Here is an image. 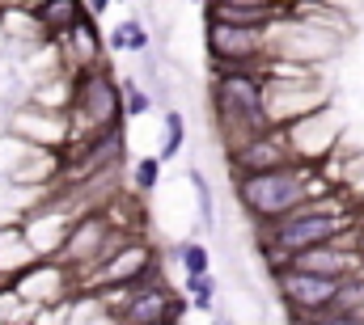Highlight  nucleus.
Masks as SVG:
<instances>
[{
	"mask_svg": "<svg viewBox=\"0 0 364 325\" xmlns=\"http://www.w3.org/2000/svg\"><path fill=\"white\" fill-rule=\"evenodd\" d=\"M178 262H182V279L212 275V253H208L199 241H182V245H178Z\"/></svg>",
	"mask_w": 364,
	"mask_h": 325,
	"instance_id": "f8f14e48",
	"label": "nucleus"
},
{
	"mask_svg": "<svg viewBox=\"0 0 364 325\" xmlns=\"http://www.w3.org/2000/svg\"><path fill=\"white\" fill-rule=\"evenodd\" d=\"M352 233L360 237L364 224H352V211L339 194L314 199L309 207H301L296 216H288L284 224H275L267 233H259V249L272 266H288L292 258L322 249V245H352Z\"/></svg>",
	"mask_w": 364,
	"mask_h": 325,
	"instance_id": "f03ea898",
	"label": "nucleus"
},
{
	"mask_svg": "<svg viewBox=\"0 0 364 325\" xmlns=\"http://www.w3.org/2000/svg\"><path fill=\"white\" fill-rule=\"evenodd\" d=\"M149 110H153L149 89H140L132 77H123V114H127V119H140V114H149Z\"/></svg>",
	"mask_w": 364,
	"mask_h": 325,
	"instance_id": "dca6fc26",
	"label": "nucleus"
},
{
	"mask_svg": "<svg viewBox=\"0 0 364 325\" xmlns=\"http://www.w3.org/2000/svg\"><path fill=\"white\" fill-rule=\"evenodd\" d=\"M106 47L110 51H149V30H144V21H119L110 34H106Z\"/></svg>",
	"mask_w": 364,
	"mask_h": 325,
	"instance_id": "9b49d317",
	"label": "nucleus"
},
{
	"mask_svg": "<svg viewBox=\"0 0 364 325\" xmlns=\"http://www.w3.org/2000/svg\"><path fill=\"white\" fill-rule=\"evenodd\" d=\"M182 140H186V123H182V114L178 110H170L166 114V140H161V161H174L178 157V148H182Z\"/></svg>",
	"mask_w": 364,
	"mask_h": 325,
	"instance_id": "2eb2a0df",
	"label": "nucleus"
},
{
	"mask_svg": "<svg viewBox=\"0 0 364 325\" xmlns=\"http://www.w3.org/2000/svg\"><path fill=\"white\" fill-rule=\"evenodd\" d=\"M73 114L85 131V140H97L106 131H119L123 114V81H114L102 64H90L73 77Z\"/></svg>",
	"mask_w": 364,
	"mask_h": 325,
	"instance_id": "20e7f679",
	"label": "nucleus"
},
{
	"mask_svg": "<svg viewBox=\"0 0 364 325\" xmlns=\"http://www.w3.org/2000/svg\"><path fill=\"white\" fill-rule=\"evenodd\" d=\"M186 313V300H174L166 287H140L132 292V300L119 309V321L123 325H174V313Z\"/></svg>",
	"mask_w": 364,
	"mask_h": 325,
	"instance_id": "1a4fd4ad",
	"label": "nucleus"
},
{
	"mask_svg": "<svg viewBox=\"0 0 364 325\" xmlns=\"http://www.w3.org/2000/svg\"><path fill=\"white\" fill-rule=\"evenodd\" d=\"M191 186H195V203H199V228H216V207H212V186L199 169H191Z\"/></svg>",
	"mask_w": 364,
	"mask_h": 325,
	"instance_id": "4468645a",
	"label": "nucleus"
},
{
	"mask_svg": "<svg viewBox=\"0 0 364 325\" xmlns=\"http://www.w3.org/2000/svg\"><path fill=\"white\" fill-rule=\"evenodd\" d=\"M212 114L220 123V136L233 148L267 136L272 110H267V77L263 72H216L212 81Z\"/></svg>",
	"mask_w": 364,
	"mask_h": 325,
	"instance_id": "7ed1b4c3",
	"label": "nucleus"
},
{
	"mask_svg": "<svg viewBox=\"0 0 364 325\" xmlns=\"http://www.w3.org/2000/svg\"><path fill=\"white\" fill-rule=\"evenodd\" d=\"M275 287H279V296H284V304L292 309L296 321L335 313L339 309V296H343V283L322 279V275H305L296 266H275Z\"/></svg>",
	"mask_w": 364,
	"mask_h": 325,
	"instance_id": "39448f33",
	"label": "nucleus"
},
{
	"mask_svg": "<svg viewBox=\"0 0 364 325\" xmlns=\"http://www.w3.org/2000/svg\"><path fill=\"white\" fill-rule=\"evenodd\" d=\"M326 194H335L331 182L318 173V165L309 161H292L284 169H272V173L237 177V203L255 220L259 233L284 224L288 216H296L301 207H309L314 199H326Z\"/></svg>",
	"mask_w": 364,
	"mask_h": 325,
	"instance_id": "f257e3e1",
	"label": "nucleus"
},
{
	"mask_svg": "<svg viewBox=\"0 0 364 325\" xmlns=\"http://www.w3.org/2000/svg\"><path fill=\"white\" fill-rule=\"evenodd\" d=\"M301 161L296 148H292V136L288 127H272L267 136L242 144L229 153V165H233V177H250V173H272V169H284V165Z\"/></svg>",
	"mask_w": 364,
	"mask_h": 325,
	"instance_id": "0eeeda50",
	"label": "nucleus"
},
{
	"mask_svg": "<svg viewBox=\"0 0 364 325\" xmlns=\"http://www.w3.org/2000/svg\"><path fill=\"white\" fill-rule=\"evenodd\" d=\"M30 17H34V30H38V34L60 38V34H73L90 13H85V4H77V0H47V4H34Z\"/></svg>",
	"mask_w": 364,
	"mask_h": 325,
	"instance_id": "9d476101",
	"label": "nucleus"
},
{
	"mask_svg": "<svg viewBox=\"0 0 364 325\" xmlns=\"http://www.w3.org/2000/svg\"><path fill=\"white\" fill-rule=\"evenodd\" d=\"M119 253V233H114V224L106 220V216H81L77 224H68V233H64V245L55 249V262L64 266V270H73V266H106L110 258Z\"/></svg>",
	"mask_w": 364,
	"mask_h": 325,
	"instance_id": "423d86ee",
	"label": "nucleus"
},
{
	"mask_svg": "<svg viewBox=\"0 0 364 325\" xmlns=\"http://www.w3.org/2000/svg\"><path fill=\"white\" fill-rule=\"evenodd\" d=\"M182 292L191 296V304L199 309V313H212V304H216V279L212 275H195V279H182Z\"/></svg>",
	"mask_w": 364,
	"mask_h": 325,
	"instance_id": "ddd939ff",
	"label": "nucleus"
},
{
	"mask_svg": "<svg viewBox=\"0 0 364 325\" xmlns=\"http://www.w3.org/2000/svg\"><path fill=\"white\" fill-rule=\"evenodd\" d=\"M161 157H140V161H136V177H132V182H136V190H140V194H153V190H157V186H161Z\"/></svg>",
	"mask_w": 364,
	"mask_h": 325,
	"instance_id": "f3484780",
	"label": "nucleus"
},
{
	"mask_svg": "<svg viewBox=\"0 0 364 325\" xmlns=\"http://www.w3.org/2000/svg\"><path fill=\"white\" fill-rule=\"evenodd\" d=\"M208 21H225V26H242V30H275L279 17H288L284 4H267V0H212Z\"/></svg>",
	"mask_w": 364,
	"mask_h": 325,
	"instance_id": "6e6552de",
	"label": "nucleus"
}]
</instances>
